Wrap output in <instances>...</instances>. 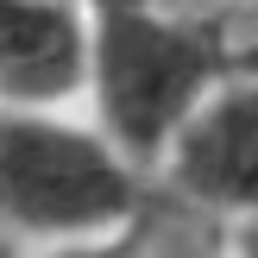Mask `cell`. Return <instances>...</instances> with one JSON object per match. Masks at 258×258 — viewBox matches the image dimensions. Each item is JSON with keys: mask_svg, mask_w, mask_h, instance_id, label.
I'll return each mask as SVG.
<instances>
[{"mask_svg": "<svg viewBox=\"0 0 258 258\" xmlns=\"http://www.w3.org/2000/svg\"><path fill=\"white\" fill-rule=\"evenodd\" d=\"M246 63H258V44H239L214 19L170 13L158 0H88L82 113L139 170H151L189 107Z\"/></svg>", "mask_w": 258, "mask_h": 258, "instance_id": "6da1fadb", "label": "cell"}, {"mask_svg": "<svg viewBox=\"0 0 258 258\" xmlns=\"http://www.w3.org/2000/svg\"><path fill=\"white\" fill-rule=\"evenodd\" d=\"M139 214H151V170L82 107H0V233L38 252Z\"/></svg>", "mask_w": 258, "mask_h": 258, "instance_id": "7a4b0ae2", "label": "cell"}, {"mask_svg": "<svg viewBox=\"0 0 258 258\" xmlns=\"http://www.w3.org/2000/svg\"><path fill=\"white\" fill-rule=\"evenodd\" d=\"M151 189H170V202L221 227L258 221V63L221 76L189 107L151 164Z\"/></svg>", "mask_w": 258, "mask_h": 258, "instance_id": "3957f363", "label": "cell"}, {"mask_svg": "<svg viewBox=\"0 0 258 258\" xmlns=\"http://www.w3.org/2000/svg\"><path fill=\"white\" fill-rule=\"evenodd\" d=\"M88 0H0V107H82Z\"/></svg>", "mask_w": 258, "mask_h": 258, "instance_id": "277c9868", "label": "cell"}, {"mask_svg": "<svg viewBox=\"0 0 258 258\" xmlns=\"http://www.w3.org/2000/svg\"><path fill=\"white\" fill-rule=\"evenodd\" d=\"M38 258H158L151 252V221L107 227V233H88V239H63V246H38Z\"/></svg>", "mask_w": 258, "mask_h": 258, "instance_id": "5b68a950", "label": "cell"}, {"mask_svg": "<svg viewBox=\"0 0 258 258\" xmlns=\"http://www.w3.org/2000/svg\"><path fill=\"white\" fill-rule=\"evenodd\" d=\"M0 258H38L25 239H13V233H0Z\"/></svg>", "mask_w": 258, "mask_h": 258, "instance_id": "8992f818", "label": "cell"}]
</instances>
